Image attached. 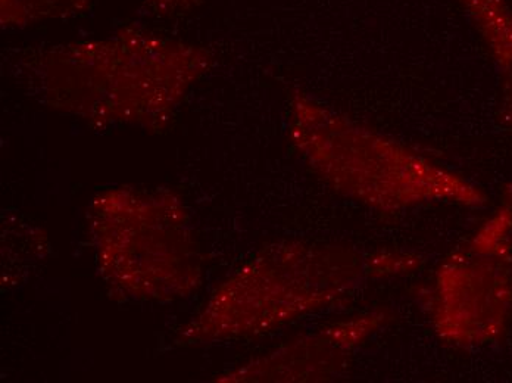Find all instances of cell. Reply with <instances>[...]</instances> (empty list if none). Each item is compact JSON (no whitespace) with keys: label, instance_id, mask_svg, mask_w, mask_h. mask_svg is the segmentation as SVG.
<instances>
[{"label":"cell","instance_id":"cell-1","mask_svg":"<svg viewBox=\"0 0 512 383\" xmlns=\"http://www.w3.org/2000/svg\"><path fill=\"white\" fill-rule=\"evenodd\" d=\"M492 52L502 76L504 104L512 123V5L510 0H458Z\"/></svg>","mask_w":512,"mask_h":383},{"label":"cell","instance_id":"cell-2","mask_svg":"<svg viewBox=\"0 0 512 383\" xmlns=\"http://www.w3.org/2000/svg\"><path fill=\"white\" fill-rule=\"evenodd\" d=\"M90 0H2V23L28 24L67 17L86 8Z\"/></svg>","mask_w":512,"mask_h":383}]
</instances>
